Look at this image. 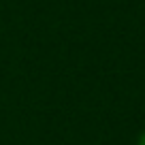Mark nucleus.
Segmentation results:
<instances>
[{"mask_svg":"<svg viewBox=\"0 0 145 145\" xmlns=\"http://www.w3.org/2000/svg\"><path fill=\"white\" fill-rule=\"evenodd\" d=\"M137 145H145V132L139 137V141H137Z\"/></svg>","mask_w":145,"mask_h":145,"instance_id":"f257e3e1","label":"nucleus"}]
</instances>
